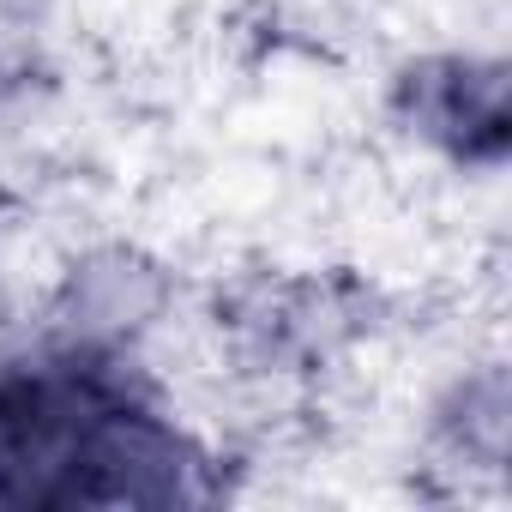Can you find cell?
Returning a JSON list of instances; mask_svg holds the SVG:
<instances>
[{"mask_svg":"<svg viewBox=\"0 0 512 512\" xmlns=\"http://www.w3.org/2000/svg\"><path fill=\"white\" fill-rule=\"evenodd\" d=\"M398 121L446 151L452 163H482L494 169L512 145V91H506V67L482 61V55H428L416 67L398 73L392 85Z\"/></svg>","mask_w":512,"mask_h":512,"instance_id":"7a4b0ae2","label":"cell"},{"mask_svg":"<svg viewBox=\"0 0 512 512\" xmlns=\"http://www.w3.org/2000/svg\"><path fill=\"white\" fill-rule=\"evenodd\" d=\"M211 452L103 344H55L0 362V506H199Z\"/></svg>","mask_w":512,"mask_h":512,"instance_id":"6da1fadb","label":"cell"}]
</instances>
